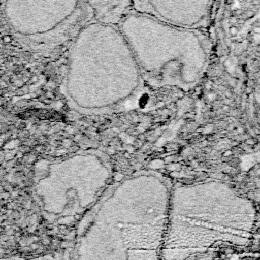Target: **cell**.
<instances>
[{
  "label": "cell",
  "mask_w": 260,
  "mask_h": 260,
  "mask_svg": "<svg viewBox=\"0 0 260 260\" xmlns=\"http://www.w3.org/2000/svg\"><path fill=\"white\" fill-rule=\"evenodd\" d=\"M98 20L119 22L130 11V0H85Z\"/></svg>",
  "instance_id": "3957f363"
},
{
  "label": "cell",
  "mask_w": 260,
  "mask_h": 260,
  "mask_svg": "<svg viewBox=\"0 0 260 260\" xmlns=\"http://www.w3.org/2000/svg\"><path fill=\"white\" fill-rule=\"evenodd\" d=\"M11 29L39 42H58L77 32L92 11L85 0H4Z\"/></svg>",
  "instance_id": "6da1fadb"
},
{
  "label": "cell",
  "mask_w": 260,
  "mask_h": 260,
  "mask_svg": "<svg viewBox=\"0 0 260 260\" xmlns=\"http://www.w3.org/2000/svg\"><path fill=\"white\" fill-rule=\"evenodd\" d=\"M212 4L213 0H130V11L172 25L196 29L207 22Z\"/></svg>",
  "instance_id": "7a4b0ae2"
}]
</instances>
